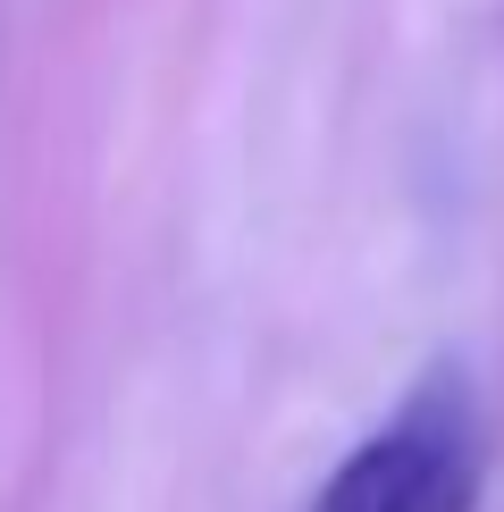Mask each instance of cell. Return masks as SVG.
I'll return each mask as SVG.
<instances>
[{
  "instance_id": "cell-1",
  "label": "cell",
  "mask_w": 504,
  "mask_h": 512,
  "mask_svg": "<svg viewBox=\"0 0 504 512\" xmlns=\"http://www.w3.org/2000/svg\"><path fill=\"white\" fill-rule=\"evenodd\" d=\"M471 504H479V420L462 378H429L320 487V512H471Z\"/></svg>"
}]
</instances>
